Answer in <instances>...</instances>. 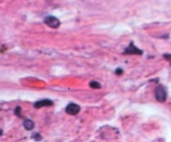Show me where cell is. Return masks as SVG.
Masks as SVG:
<instances>
[{
    "mask_svg": "<svg viewBox=\"0 0 171 142\" xmlns=\"http://www.w3.org/2000/svg\"><path fill=\"white\" fill-rule=\"evenodd\" d=\"M53 105H54V102L52 101L51 100L45 99V100H39V101L35 102L33 106L35 109H40V108H43V107L52 106Z\"/></svg>",
    "mask_w": 171,
    "mask_h": 142,
    "instance_id": "5",
    "label": "cell"
},
{
    "mask_svg": "<svg viewBox=\"0 0 171 142\" xmlns=\"http://www.w3.org/2000/svg\"><path fill=\"white\" fill-rule=\"evenodd\" d=\"M32 138H33L36 141H40L41 140H42V136H41L38 133H35V134H33V136H32Z\"/></svg>",
    "mask_w": 171,
    "mask_h": 142,
    "instance_id": "9",
    "label": "cell"
},
{
    "mask_svg": "<svg viewBox=\"0 0 171 142\" xmlns=\"http://www.w3.org/2000/svg\"><path fill=\"white\" fill-rule=\"evenodd\" d=\"M124 54H136V55H142L143 51L140 49H138L135 45L134 44L133 42L130 43L129 47H127L124 49V52L123 53Z\"/></svg>",
    "mask_w": 171,
    "mask_h": 142,
    "instance_id": "3",
    "label": "cell"
},
{
    "mask_svg": "<svg viewBox=\"0 0 171 142\" xmlns=\"http://www.w3.org/2000/svg\"><path fill=\"white\" fill-rule=\"evenodd\" d=\"M89 86L91 87V88L93 89H100L101 88V85H100V84L99 83V82L97 81H92L89 83Z\"/></svg>",
    "mask_w": 171,
    "mask_h": 142,
    "instance_id": "7",
    "label": "cell"
},
{
    "mask_svg": "<svg viewBox=\"0 0 171 142\" xmlns=\"http://www.w3.org/2000/svg\"><path fill=\"white\" fill-rule=\"evenodd\" d=\"M24 127L27 130H32L34 128V123L33 120H25L24 122Z\"/></svg>",
    "mask_w": 171,
    "mask_h": 142,
    "instance_id": "6",
    "label": "cell"
},
{
    "mask_svg": "<svg viewBox=\"0 0 171 142\" xmlns=\"http://www.w3.org/2000/svg\"><path fill=\"white\" fill-rule=\"evenodd\" d=\"M65 111H66V113L70 114V115H76V114H78L79 112L80 111V106L77 104L71 103V104H68L67 106H66Z\"/></svg>",
    "mask_w": 171,
    "mask_h": 142,
    "instance_id": "4",
    "label": "cell"
},
{
    "mask_svg": "<svg viewBox=\"0 0 171 142\" xmlns=\"http://www.w3.org/2000/svg\"><path fill=\"white\" fill-rule=\"evenodd\" d=\"M154 95H155L156 100L159 102H165L166 99H167V91H166L165 88L163 85L159 84L155 88L154 90Z\"/></svg>",
    "mask_w": 171,
    "mask_h": 142,
    "instance_id": "1",
    "label": "cell"
},
{
    "mask_svg": "<svg viewBox=\"0 0 171 142\" xmlns=\"http://www.w3.org/2000/svg\"><path fill=\"white\" fill-rule=\"evenodd\" d=\"M44 24H46L48 26L52 29H57L60 25V21L54 16H47L44 19Z\"/></svg>",
    "mask_w": 171,
    "mask_h": 142,
    "instance_id": "2",
    "label": "cell"
},
{
    "mask_svg": "<svg viewBox=\"0 0 171 142\" xmlns=\"http://www.w3.org/2000/svg\"><path fill=\"white\" fill-rule=\"evenodd\" d=\"M123 73H124V70H123L121 68H118L117 70H115V74L116 75H121Z\"/></svg>",
    "mask_w": 171,
    "mask_h": 142,
    "instance_id": "10",
    "label": "cell"
},
{
    "mask_svg": "<svg viewBox=\"0 0 171 142\" xmlns=\"http://www.w3.org/2000/svg\"><path fill=\"white\" fill-rule=\"evenodd\" d=\"M3 130H0V136H2V135H3Z\"/></svg>",
    "mask_w": 171,
    "mask_h": 142,
    "instance_id": "12",
    "label": "cell"
},
{
    "mask_svg": "<svg viewBox=\"0 0 171 142\" xmlns=\"http://www.w3.org/2000/svg\"><path fill=\"white\" fill-rule=\"evenodd\" d=\"M14 114L16 116H18V117L19 118H23V115L21 114V108H20L19 106H17L14 109Z\"/></svg>",
    "mask_w": 171,
    "mask_h": 142,
    "instance_id": "8",
    "label": "cell"
},
{
    "mask_svg": "<svg viewBox=\"0 0 171 142\" xmlns=\"http://www.w3.org/2000/svg\"><path fill=\"white\" fill-rule=\"evenodd\" d=\"M164 58H165L166 60H168V61H170V63H171V54H164Z\"/></svg>",
    "mask_w": 171,
    "mask_h": 142,
    "instance_id": "11",
    "label": "cell"
}]
</instances>
